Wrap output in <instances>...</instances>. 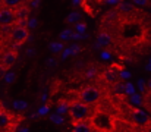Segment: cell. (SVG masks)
I'll use <instances>...</instances> for the list:
<instances>
[{
  "label": "cell",
  "mask_w": 151,
  "mask_h": 132,
  "mask_svg": "<svg viewBox=\"0 0 151 132\" xmlns=\"http://www.w3.org/2000/svg\"><path fill=\"white\" fill-rule=\"evenodd\" d=\"M68 113H69L72 122L76 123V122H81V120H87L91 115V109H90V104H87L81 100H75V101L69 103Z\"/></svg>",
  "instance_id": "obj_1"
},
{
  "label": "cell",
  "mask_w": 151,
  "mask_h": 132,
  "mask_svg": "<svg viewBox=\"0 0 151 132\" xmlns=\"http://www.w3.org/2000/svg\"><path fill=\"white\" fill-rule=\"evenodd\" d=\"M101 98V89L99 87H96V85H87V87H84L81 91H79V94H78V100H81V101H84V103H87V104H96V103H99Z\"/></svg>",
  "instance_id": "obj_2"
},
{
  "label": "cell",
  "mask_w": 151,
  "mask_h": 132,
  "mask_svg": "<svg viewBox=\"0 0 151 132\" xmlns=\"http://www.w3.org/2000/svg\"><path fill=\"white\" fill-rule=\"evenodd\" d=\"M28 35H29V32H28V28H27V27L15 25V27L12 28V31H10V38H12V41L15 43V48H16L18 45L25 43V41L28 40Z\"/></svg>",
  "instance_id": "obj_3"
},
{
  "label": "cell",
  "mask_w": 151,
  "mask_h": 132,
  "mask_svg": "<svg viewBox=\"0 0 151 132\" xmlns=\"http://www.w3.org/2000/svg\"><path fill=\"white\" fill-rule=\"evenodd\" d=\"M16 24V15L12 7L1 6L0 7V27H12Z\"/></svg>",
  "instance_id": "obj_4"
},
{
  "label": "cell",
  "mask_w": 151,
  "mask_h": 132,
  "mask_svg": "<svg viewBox=\"0 0 151 132\" xmlns=\"http://www.w3.org/2000/svg\"><path fill=\"white\" fill-rule=\"evenodd\" d=\"M129 118L131 120L138 125V126H147L150 125V118L147 116L145 112H142L141 109H137V107H131L129 109Z\"/></svg>",
  "instance_id": "obj_5"
},
{
  "label": "cell",
  "mask_w": 151,
  "mask_h": 132,
  "mask_svg": "<svg viewBox=\"0 0 151 132\" xmlns=\"http://www.w3.org/2000/svg\"><path fill=\"white\" fill-rule=\"evenodd\" d=\"M13 10H15V15H16V24L15 25L27 27L28 25V18H29V7L25 3H21Z\"/></svg>",
  "instance_id": "obj_6"
},
{
  "label": "cell",
  "mask_w": 151,
  "mask_h": 132,
  "mask_svg": "<svg viewBox=\"0 0 151 132\" xmlns=\"http://www.w3.org/2000/svg\"><path fill=\"white\" fill-rule=\"evenodd\" d=\"M16 59H18V50L16 48H10L1 56L0 66H3L4 69H9V68H12L16 63Z\"/></svg>",
  "instance_id": "obj_7"
},
{
  "label": "cell",
  "mask_w": 151,
  "mask_h": 132,
  "mask_svg": "<svg viewBox=\"0 0 151 132\" xmlns=\"http://www.w3.org/2000/svg\"><path fill=\"white\" fill-rule=\"evenodd\" d=\"M116 10L119 12L120 16H126V15H131L132 12H135V7L131 1H126V0H122L120 3H117V7Z\"/></svg>",
  "instance_id": "obj_8"
},
{
  "label": "cell",
  "mask_w": 151,
  "mask_h": 132,
  "mask_svg": "<svg viewBox=\"0 0 151 132\" xmlns=\"http://www.w3.org/2000/svg\"><path fill=\"white\" fill-rule=\"evenodd\" d=\"M114 68H116V66H111L110 69L104 71V74H103V79H104L107 84H110V85H113L114 82L119 81V72L114 71Z\"/></svg>",
  "instance_id": "obj_9"
},
{
  "label": "cell",
  "mask_w": 151,
  "mask_h": 132,
  "mask_svg": "<svg viewBox=\"0 0 151 132\" xmlns=\"http://www.w3.org/2000/svg\"><path fill=\"white\" fill-rule=\"evenodd\" d=\"M113 44V37L110 35V32L107 31H101L100 34L97 35V45L99 47H110Z\"/></svg>",
  "instance_id": "obj_10"
},
{
  "label": "cell",
  "mask_w": 151,
  "mask_h": 132,
  "mask_svg": "<svg viewBox=\"0 0 151 132\" xmlns=\"http://www.w3.org/2000/svg\"><path fill=\"white\" fill-rule=\"evenodd\" d=\"M93 126L87 122V120H81V122H76L73 123V129L72 132H93Z\"/></svg>",
  "instance_id": "obj_11"
},
{
  "label": "cell",
  "mask_w": 151,
  "mask_h": 132,
  "mask_svg": "<svg viewBox=\"0 0 151 132\" xmlns=\"http://www.w3.org/2000/svg\"><path fill=\"white\" fill-rule=\"evenodd\" d=\"M10 120H12V115L9 112H6L4 109H0V129L7 128Z\"/></svg>",
  "instance_id": "obj_12"
},
{
  "label": "cell",
  "mask_w": 151,
  "mask_h": 132,
  "mask_svg": "<svg viewBox=\"0 0 151 132\" xmlns=\"http://www.w3.org/2000/svg\"><path fill=\"white\" fill-rule=\"evenodd\" d=\"M81 19V13L79 12H70L69 16L66 18V24H78Z\"/></svg>",
  "instance_id": "obj_13"
},
{
  "label": "cell",
  "mask_w": 151,
  "mask_h": 132,
  "mask_svg": "<svg viewBox=\"0 0 151 132\" xmlns=\"http://www.w3.org/2000/svg\"><path fill=\"white\" fill-rule=\"evenodd\" d=\"M125 89H126V85H125L123 82H120V81H117V82L113 84V91H114V94H123Z\"/></svg>",
  "instance_id": "obj_14"
},
{
  "label": "cell",
  "mask_w": 151,
  "mask_h": 132,
  "mask_svg": "<svg viewBox=\"0 0 151 132\" xmlns=\"http://www.w3.org/2000/svg\"><path fill=\"white\" fill-rule=\"evenodd\" d=\"M18 4H21V0H3V6H7L12 9H15Z\"/></svg>",
  "instance_id": "obj_15"
},
{
  "label": "cell",
  "mask_w": 151,
  "mask_h": 132,
  "mask_svg": "<svg viewBox=\"0 0 151 132\" xmlns=\"http://www.w3.org/2000/svg\"><path fill=\"white\" fill-rule=\"evenodd\" d=\"M69 37H73V31H72V30H65V31L60 34V38H62V40H68Z\"/></svg>",
  "instance_id": "obj_16"
},
{
  "label": "cell",
  "mask_w": 151,
  "mask_h": 132,
  "mask_svg": "<svg viewBox=\"0 0 151 132\" xmlns=\"http://www.w3.org/2000/svg\"><path fill=\"white\" fill-rule=\"evenodd\" d=\"M62 48H63V45H62L60 43H51L50 44V50L51 51H60Z\"/></svg>",
  "instance_id": "obj_17"
},
{
  "label": "cell",
  "mask_w": 151,
  "mask_h": 132,
  "mask_svg": "<svg viewBox=\"0 0 151 132\" xmlns=\"http://www.w3.org/2000/svg\"><path fill=\"white\" fill-rule=\"evenodd\" d=\"M132 3H135V4H138V6H142V7H145V6L151 4L150 0H132Z\"/></svg>",
  "instance_id": "obj_18"
},
{
  "label": "cell",
  "mask_w": 151,
  "mask_h": 132,
  "mask_svg": "<svg viewBox=\"0 0 151 132\" xmlns=\"http://www.w3.org/2000/svg\"><path fill=\"white\" fill-rule=\"evenodd\" d=\"M85 30H87V25H85V24H82V22H78V24H76V32L81 34V32H84Z\"/></svg>",
  "instance_id": "obj_19"
},
{
  "label": "cell",
  "mask_w": 151,
  "mask_h": 132,
  "mask_svg": "<svg viewBox=\"0 0 151 132\" xmlns=\"http://www.w3.org/2000/svg\"><path fill=\"white\" fill-rule=\"evenodd\" d=\"M15 107H18V109L27 107V103H24V101H16V103H15Z\"/></svg>",
  "instance_id": "obj_20"
},
{
  "label": "cell",
  "mask_w": 151,
  "mask_h": 132,
  "mask_svg": "<svg viewBox=\"0 0 151 132\" xmlns=\"http://www.w3.org/2000/svg\"><path fill=\"white\" fill-rule=\"evenodd\" d=\"M106 3H110V4H114V3H120L122 0H104Z\"/></svg>",
  "instance_id": "obj_21"
},
{
  "label": "cell",
  "mask_w": 151,
  "mask_h": 132,
  "mask_svg": "<svg viewBox=\"0 0 151 132\" xmlns=\"http://www.w3.org/2000/svg\"><path fill=\"white\" fill-rule=\"evenodd\" d=\"M148 94H150V95H148V101H147V107H151V92H150V91H148Z\"/></svg>",
  "instance_id": "obj_22"
},
{
  "label": "cell",
  "mask_w": 151,
  "mask_h": 132,
  "mask_svg": "<svg viewBox=\"0 0 151 132\" xmlns=\"http://www.w3.org/2000/svg\"><path fill=\"white\" fill-rule=\"evenodd\" d=\"M147 88H148V91L151 92V78L148 79V82H147Z\"/></svg>",
  "instance_id": "obj_23"
},
{
  "label": "cell",
  "mask_w": 151,
  "mask_h": 132,
  "mask_svg": "<svg viewBox=\"0 0 151 132\" xmlns=\"http://www.w3.org/2000/svg\"><path fill=\"white\" fill-rule=\"evenodd\" d=\"M32 0H21V3H25V4H28V3H31Z\"/></svg>",
  "instance_id": "obj_24"
},
{
  "label": "cell",
  "mask_w": 151,
  "mask_h": 132,
  "mask_svg": "<svg viewBox=\"0 0 151 132\" xmlns=\"http://www.w3.org/2000/svg\"><path fill=\"white\" fill-rule=\"evenodd\" d=\"M1 6H3V0H0V7H1Z\"/></svg>",
  "instance_id": "obj_25"
},
{
  "label": "cell",
  "mask_w": 151,
  "mask_h": 132,
  "mask_svg": "<svg viewBox=\"0 0 151 132\" xmlns=\"http://www.w3.org/2000/svg\"><path fill=\"white\" fill-rule=\"evenodd\" d=\"M148 109H150V112H151V107H148Z\"/></svg>",
  "instance_id": "obj_26"
},
{
  "label": "cell",
  "mask_w": 151,
  "mask_h": 132,
  "mask_svg": "<svg viewBox=\"0 0 151 132\" xmlns=\"http://www.w3.org/2000/svg\"><path fill=\"white\" fill-rule=\"evenodd\" d=\"M150 3H151V0H150Z\"/></svg>",
  "instance_id": "obj_27"
}]
</instances>
